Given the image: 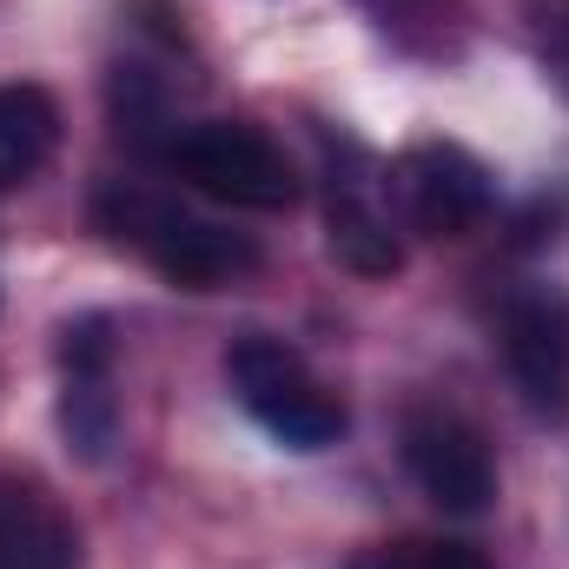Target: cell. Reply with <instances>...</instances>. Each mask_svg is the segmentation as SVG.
Returning <instances> with one entry per match:
<instances>
[{
	"label": "cell",
	"mask_w": 569,
	"mask_h": 569,
	"mask_svg": "<svg viewBox=\"0 0 569 569\" xmlns=\"http://www.w3.org/2000/svg\"><path fill=\"white\" fill-rule=\"evenodd\" d=\"M93 219L113 246H127L152 272L179 291H219V284L246 279L259 266V246L232 226H212L199 212H186L179 199L152 192L140 179H107L93 192Z\"/></svg>",
	"instance_id": "6da1fadb"
},
{
	"label": "cell",
	"mask_w": 569,
	"mask_h": 569,
	"mask_svg": "<svg viewBox=\"0 0 569 569\" xmlns=\"http://www.w3.org/2000/svg\"><path fill=\"white\" fill-rule=\"evenodd\" d=\"M226 385L246 418L279 437L284 450H331L345 437V405L318 385V371L272 331H246L226 351Z\"/></svg>",
	"instance_id": "7a4b0ae2"
},
{
	"label": "cell",
	"mask_w": 569,
	"mask_h": 569,
	"mask_svg": "<svg viewBox=\"0 0 569 569\" xmlns=\"http://www.w3.org/2000/svg\"><path fill=\"white\" fill-rule=\"evenodd\" d=\"M159 166L179 172L192 192H206L219 206H246V212H284L298 199V172H291L284 146L246 120L172 127L159 140Z\"/></svg>",
	"instance_id": "3957f363"
},
{
	"label": "cell",
	"mask_w": 569,
	"mask_h": 569,
	"mask_svg": "<svg viewBox=\"0 0 569 569\" xmlns=\"http://www.w3.org/2000/svg\"><path fill=\"white\" fill-rule=\"evenodd\" d=\"M325 246L358 279L405 272V232L391 212V172L358 140L325 146Z\"/></svg>",
	"instance_id": "277c9868"
},
{
	"label": "cell",
	"mask_w": 569,
	"mask_h": 569,
	"mask_svg": "<svg viewBox=\"0 0 569 569\" xmlns=\"http://www.w3.org/2000/svg\"><path fill=\"white\" fill-rule=\"evenodd\" d=\"M398 450H405L411 483L425 490L443 517H483L497 503L490 443H483V430L470 425L463 411H450V405H411L405 430H398Z\"/></svg>",
	"instance_id": "5b68a950"
},
{
	"label": "cell",
	"mask_w": 569,
	"mask_h": 569,
	"mask_svg": "<svg viewBox=\"0 0 569 569\" xmlns=\"http://www.w3.org/2000/svg\"><path fill=\"white\" fill-rule=\"evenodd\" d=\"M391 192L405 206V226L425 232V239H463L490 219L497 206V186H490V166L457 140H418L398 152L391 166Z\"/></svg>",
	"instance_id": "8992f818"
},
{
	"label": "cell",
	"mask_w": 569,
	"mask_h": 569,
	"mask_svg": "<svg viewBox=\"0 0 569 569\" xmlns=\"http://www.w3.org/2000/svg\"><path fill=\"white\" fill-rule=\"evenodd\" d=\"M497 345L517 398L530 418L563 425L569 418V291L557 284H523L497 311Z\"/></svg>",
	"instance_id": "52a82bcc"
},
{
	"label": "cell",
	"mask_w": 569,
	"mask_h": 569,
	"mask_svg": "<svg viewBox=\"0 0 569 569\" xmlns=\"http://www.w3.org/2000/svg\"><path fill=\"white\" fill-rule=\"evenodd\" d=\"M60 437L80 463H107L120 443V398H113V325L73 318L60 331Z\"/></svg>",
	"instance_id": "ba28073f"
},
{
	"label": "cell",
	"mask_w": 569,
	"mask_h": 569,
	"mask_svg": "<svg viewBox=\"0 0 569 569\" xmlns=\"http://www.w3.org/2000/svg\"><path fill=\"white\" fill-rule=\"evenodd\" d=\"M0 569H80L73 517L20 470H0Z\"/></svg>",
	"instance_id": "9c48e42d"
},
{
	"label": "cell",
	"mask_w": 569,
	"mask_h": 569,
	"mask_svg": "<svg viewBox=\"0 0 569 569\" xmlns=\"http://www.w3.org/2000/svg\"><path fill=\"white\" fill-rule=\"evenodd\" d=\"M60 146V107L47 87H0V192L27 186Z\"/></svg>",
	"instance_id": "30bf717a"
},
{
	"label": "cell",
	"mask_w": 569,
	"mask_h": 569,
	"mask_svg": "<svg viewBox=\"0 0 569 569\" xmlns=\"http://www.w3.org/2000/svg\"><path fill=\"white\" fill-rule=\"evenodd\" d=\"M351 569H490V557L470 550V543H443V537H405V543L358 550Z\"/></svg>",
	"instance_id": "8fae6325"
},
{
	"label": "cell",
	"mask_w": 569,
	"mask_h": 569,
	"mask_svg": "<svg viewBox=\"0 0 569 569\" xmlns=\"http://www.w3.org/2000/svg\"><path fill=\"white\" fill-rule=\"evenodd\" d=\"M530 47L550 87L569 100V0H530Z\"/></svg>",
	"instance_id": "7c38bea8"
},
{
	"label": "cell",
	"mask_w": 569,
	"mask_h": 569,
	"mask_svg": "<svg viewBox=\"0 0 569 569\" xmlns=\"http://www.w3.org/2000/svg\"><path fill=\"white\" fill-rule=\"evenodd\" d=\"M365 7L378 13V27H411V20L437 13V0H365Z\"/></svg>",
	"instance_id": "4fadbf2b"
}]
</instances>
